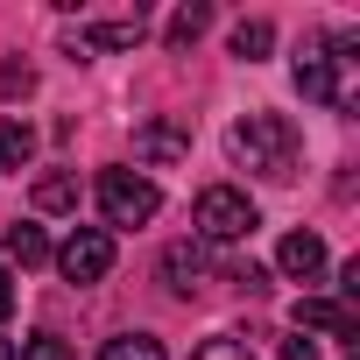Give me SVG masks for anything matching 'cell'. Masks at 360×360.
Returning a JSON list of instances; mask_svg holds the SVG:
<instances>
[{"instance_id": "11", "label": "cell", "mask_w": 360, "mask_h": 360, "mask_svg": "<svg viewBox=\"0 0 360 360\" xmlns=\"http://www.w3.org/2000/svg\"><path fill=\"white\" fill-rule=\"evenodd\" d=\"M29 155H36V134L0 113V169H29Z\"/></svg>"}, {"instance_id": "3", "label": "cell", "mask_w": 360, "mask_h": 360, "mask_svg": "<svg viewBox=\"0 0 360 360\" xmlns=\"http://www.w3.org/2000/svg\"><path fill=\"white\" fill-rule=\"evenodd\" d=\"M99 212H106V233L113 226H148L162 212V191L141 169H99Z\"/></svg>"}, {"instance_id": "5", "label": "cell", "mask_w": 360, "mask_h": 360, "mask_svg": "<svg viewBox=\"0 0 360 360\" xmlns=\"http://www.w3.org/2000/svg\"><path fill=\"white\" fill-rule=\"evenodd\" d=\"M134 155H141V162H176V155H191V127L148 120V127H134Z\"/></svg>"}, {"instance_id": "14", "label": "cell", "mask_w": 360, "mask_h": 360, "mask_svg": "<svg viewBox=\"0 0 360 360\" xmlns=\"http://www.w3.org/2000/svg\"><path fill=\"white\" fill-rule=\"evenodd\" d=\"M36 205H43V212H71V205H78V176H64V169H50L43 184H36Z\"/></svg>"}, {"instance_id": "6", "label": "cell", "mask_w": 360, "mask_h": 360, "mask_svg": "<svg viewBox=\"0 0 360 360\" xmlns=\"http://www.w3.org/2000/svg\"><path fill=\"white\" fill-rule=\"evenodd\" d=\"M141 36H148V22H141V15H120V22H92V29L78 36V50H71V57H85V50H134Z\"/></svg>"}, {"instance_id": "16", "label": "cell", "mask_w": 360, "mask_h": 360, "mask_svg": "<svg viewBox=\"0 0 360 360\" xmlns=\"http://www.w3.org/2000/svg\"><path fill=\"white\" fill-rule=\"evenodd\" d=\"M15 360H71V346H64V339H57V332H29V339H22V353H15Z\"/></svg>"}, {"instance_id": "15", "label": "cell", "mask_w": 360, "mask_h": 360, "mask_svg": "<svg viewBox=\"0 0 360 360\" xmlns=\"http://www.w3.org/2000/svg\"><path fill=\"white\" fill-rule=\"evenodd\" d=\"M269 50H276V29H269V22H240V29H233V57L255 64V57H269Z\"/></svg>"}, {"instance_id": "2", "label": "cell", "mask_w": 360, "mask_h": 360, "mask_svg": "<svg viewBox=\"0 0 360 360\" xmlns=\"http://www.w3.org/2000/svg\"><path fill=\"white\" fill-rule=\"evenodd\" d=\"M191 226H198L205 248H233V240H248V233L262 226V212H255L248 191H233V184H205L198 205H191Z\"/></svg>"}, {"instance_id": "18", "label": "cell", "mask_w": 360, "mask_h": 360, "mask_svg": "<svg viewBox=\"0 0 360 360\" xmlns=\"http://www.w3.org/2000/svg\"><path fill=\"white\" fill-rule=\"evenodd\" d=\"M29 85H36L29 64H0V99H15V92H29Z\"/></svg>"}, {"instance_id": "4", "label": "cell", "mask_w": 360, "mask_h": 360, "mask_svg": "<svg viewBox=\"0 0 360 360\" xmlns=\"http://www.w3.org/2000/svg\"><path fill=\"white\" fill-rule=\"evenodd\" d=\"M50 262L64 269V283H78V290H85V283H99V276L113 269V233H106V226H78Z\"/></svg>"}, {"instance_id": "8", "label": "cell", "mask_w": 360, "mask_h": 360, "mask_svg": "<svg viewBox=\"0 0 360 360\" xmlns=\"http://www.w3.org/2000/svg\"><path fill=\"white\" fill-rule=\"evenodd\" d=\"M297 332H332V339H353V311L332 304V297H297Z\"/></svg>"}, {"instance_id": "1", "label": "cell", "mask_w": 360, "mask_h": 360, "mask_svg": "<svg viewBox=\"0 0 360 360\" xmlns=\"http://www.w3.org/2000/svg\"><path fill=\"white\" fill-rule=\"evenodd\" d=\"M226 148H233L240 169L269 176V184H290L297 162H304V141H297V127H290L283 113H248V120L226 134Z\"/></svg>"}, {"instance_id": "10", "label": "cell", "mask_w": 360, "mask_h": 360, "mask_svg": "<svg viewBox=\"0 0 360 360\" xmlns=\"http://www.w3.org/2000/svg\"><path fill=\"white\" fill-rule=\"evenodd\" d=\"M50 255H57V248H50V233H43L36 219H15V226H8V262H22V269H43Z\"/></svg>"}, {"instance_id": "19", "label": "cell", "mask_w": 360, "mask_h": 360, "mask_svg": "<svg viewBox=\"0 0 360 360\" xmlns=\"http://www.w3.org/2000/svg\"><path fill=\"white\" fill-rule=\"evenodd\" d=\"M283 360H318V339H304V332H297V339H283Z\"/></svg>"}, {"instance_id": "9", "label": "cell", "mask_w": 360, "mask_h": 360, "mask_svg": "<svg viewBox=\"0 0 360 360\" xmlns=\"http://www.w3.org/2000/svg\"><path fill=\"white\" fill-rule=\"evenodd\" d=\"M205 269H212V262H205V248H198V240H176V248L162 255V276H169V290H176V297H191V290L205 283Z\"/></svg>"}, {"instance_id": "21", "label": "cell", "mask_w": 360, "mask_h": 360, "mask_svg": "<svg viewBox=\"0 0 360 360\" xmlns=\"http://www.w3.org/2000/svg\"><path fill=\"white\" fill-rule=\"evenodd\" d=\"M8 311H15V276L0 269V318H8Z\"/></svg>"}, {"instance_id": "12", "label": "cell", "mask_w": 360, "mask_h": 360, "mask_svg": "<svg viewBox=\"0 0 360 360\" xmlns=\"http://www.w3.org/2000/svg\"><path fill=\"white\" fill-rule=\"evenodd\" d=\"M99 360H162V339H148V332H113V339L99 346Z\"/></svg>"}, {"instance_id": "13", "label": "cell", "mask_w": 360, "mask_h": 360, "mask_svg": "<svg viewBox=\"0 0 360 360\" xmlns=\"http://www.w3.org/2000/svg\"><path fill=\"white\" fill-rule=\"evenodd\" d=\"M205 29H212V8H176L169 15V50H191Z\"/></svg>"}, {"instance_id": "7", "label": "cell", "mask_w": 360, "mask_h": 360, "mask_svg": "<svg viewBox=\"0 0 360 360\" xmlns=\"http://www.w3.org/2000/svg\"><path fill=\"white\" fill-rule=\"evenodd\" d=\"M276 269H283V276H297V283H311V276L325 269V240H318V233H283Z\"/></svg>"}, {"instance_id": "22", "label": "cell", "mask_w": 360, "mask_h": 360, "mask_svg": "<svg viewBox=\"0 0 360 360\" xmlns=\"http://www.w3.org/2000/svg\"><path fill=\"white\" fill-rule=\"evenodd\" d=\"M0 360H15V346H8V339H0Z\"/></svg>"}, {"instance_id": "17", "label": "cell", "mask_w": 360, "mask_h": 360, "mask_svg": "<svg viewBox=\"0 0 360 360\" xmlns=\"http://www.w3.org/2000/svg\"><path fill=\"white\" fill-rule=\"evenodd\" d=\"M191 360H255V353H248L240 339H205V346H198Z\"/></svg>"}, {"instance_id": "20", "label": "cell", "mask_w": 360, "mask_h": 360, "mask_svg": "<svg viewBox=\"0 0 360 360\" xmlns=\"http://www.w3.org/2000/svg\"><path fill=\"white\" fill-rule=\"evenodd\" d=\"M233 283H240V290H262V283H269V269H255V262H240V269H233Z\"/></svg>"}]
</instances>
